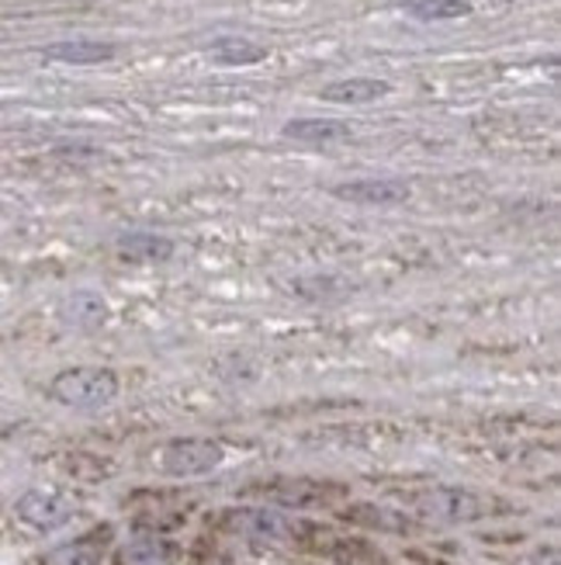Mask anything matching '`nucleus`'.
I'll list each match as a JSON object with an SVG mask.
<instances>
[{
    "instance_id": "4",
    "label": "nucleus",
    "mask_w": 561,
    "mask_h": 565,
    "mask_svg": "<svg viewBox=\"0 0 561 565\" xmlns=\"http://www.w3.org/2000/svg\"><path fill=\"white\" fill-rule=\"evenodd\" d=\"M73 513H77V503L60 489H29L14 503V518L32 531H56L73 521Z\"/></svg>"
},
{
    "instance_id": "9",
    "label": "nucleus",
    "mask_w": 561,
    "mask_h": 565,
    "mask_svg": "<svg viewBox=\"0 0 561 565\" xmlns=\"http://www.w3.org/2000/svg\"><path fill=\"white\" fill-rule=\"evenodd\" d=\"M108 542H111V527L90 531L84 537H73V542L53 548L42 558V565H101Z\"/></svg>"
},
{
    "instance_id": "5",
    "label": "nucleus",
    "mask_w": 561,
    "mask_h": 565,
    "mask_svg": "<svg viewBox=\"0 0 561 565\" xmlns=\"http://www.w3.org/2000/svg\"><path fill=\"white\" fill-rule=\"evenodd\" d=\"M333 199L364 205V209H392L412 199V188L406 181L392 178H364V181H347L333 188Z\"/></svg>"
},
{
    "instance_id": "1",
    "label": "nucleus",
    "mask_w": 561,
    "mask_h": 565,
    "mask_svg": "<svg viewBox=\"0 0 561 565\" xmlns=\"http://www.w3.org/2000/svg\"><path fill=\"white\" fill-rule=\"evenodd\" d=\"M121 392V382L111 367H94V364H84V367H66L53 379L48 385V396H53L60 406H69V409H101V406H111Z\"/></svg>"
},
{
    "instance_id": "2",
    "label": "nucleus",
    "mask_w": 561,
    "mask_h": 565,
    "mask_svg": "<svg viewBox=\"0 0 561 565\" xmlns=\"http://www.w3.org/2000/svg\"><path fill=\"white\" fill-rule=\"evenodd\" d=\"M409 507L427 521H441V524H472L482 521L485 513H493V500H485L472 489H457V486H436V489H420V493L409 497Z\"/></svg>"
},
{
    "instance_id": "15",
    "label": "nucleus",
    "mask_w": 561,
    "mask_h": 565,
    "mask_svg": "<svg viewBox=\"0 0 561 565\" xmlns=\"http://www.w3.org/2000/svg\"><path fill=\"white\" fill-rule=\"evenodd\" d=\"M402 11L417 21H457L472 14V4L468 0H406Z\"/></svg>"
},
{
    "instance_id": "13",
    "label": "nucleus",
    "mask_w": 561,
    "mask_h": 565,
    "mask_svg": "<svg viewBox=\"0 0 561 565\" xmlns=\"http://www.w3.org/2000/svg\"><path fill=\"white\" fill-rule=\"evenodd\" d=\"M229 524L242 534H257V537H295L299 534V524H291L274 510H239V513H229Z\"/></svg>"
},
{
    "instance_id": "10",
    "label": "nucleus",
    "mask_w": 561,
    "mask_h": 565,
    "mask_svg": "<svg viewBox=\"0 0 561 565\" xmlns=\"http://www.w3.org/2000/svg\"><path fill=\"white\" fill-rule=\"evenodd\" d=\"M339 493L333 486H323V482H312V479H281V482H271L263 486V497L274 500L281 507H320V503H330V497Z\"/></svg>"
},
{
    "instance_id": "12",
    "label": "nucleus",
    "mask_w": 561,
    "mask_h": 565,
    "mask_svg": "<svg viewBox=\"0 0 561 565\" xmlns=\"http://www.w3.org/2000/svg\"><path fill=\"white\" fill-rule=\"evenodd\" d=\"M118 257L129 264H163L174 257V239L157 233H129L118 239Z\"/></svg>"
},
{
    "instance_id": "3",
    "label": "nucleus",
    "mask_w": 561,
    "mask_h": 565,
    "mask_svg": "<svg viewBox=\"0 0 561 565\" xmlns=\"http://www.w3.org/2000/svg\"><path fill=\"white\" fill-rule=\"evenodd\" d=\"M226 458V448L212 437H181L160 451V469L174 479H194L215 472Z\"/></svg>"
},
{
    "instance_id": "16",
    "label": "nucleus",
    "mask_w": 561,
    "mask_h": 565,
    "mask_svg": "<svg viewBox=\"0 0 561 565\" xmlns=\"http://www.w3.org/2000/svg\"><path fill=\"white\" fill-rule=\"evenodd\" d=\"M163 562H166V545L157 542V537H132L118 555V565H163Z\"/></svg>"
},
{
    "instance_id": "14",
    "label": "nucleus",
    "mask_w": 561,
    "mask_h": 565,
    "mask_svg": "<svg viewBox=\"0 0 561 565\" xmlns=\"http://www.w3.org/2000/svg\"><path fill=\"white\" fill-rule=\"evenodd\" d=\"M208 56L218 66H253V63L267 60V45H260L253 39H242V35H223L212 42Z\"/></svg>"
},
{
    "instance_id": "7",
    "label": "nucleus",
    "mask_w": 561,
    "mask_h": 565,
    "mask_svg": "<svg viewBox=\"0 0 561 565\" xmlns=\"http://www.w3.org/2000/svg\"><path fill=\"white\" fill-rule=\"evenodd\" d=\"M281 136L305 142V146H333V142L354 139V126L336 121V118H291L281 129Z\"/></svg>"
},
{
    "instance_id": "6",
    "label": "nucleus",
    "mask_w": 561,
    "mask_h": 565,
    "mask_svg": "<svg viewBox=\"0 0 561 565\" xmlns=\"http://www.w3.org/2000/svg\"><path fill=\"white\" fill-rule=\"evenodd\" d=\"M42 56L48 63H66V66H97V63H111L118 56V45L97 39H69V42L45 45Z\"/></svg>"
},
{
    "instance_id": "8",
    "label": "nucleus",
    "mask_w": 561,
    "mask_h": 565,
    "mask_svg": "<svg viewBox=\"0 0 561 565\" xmlns=\"http://www.w3.org/2000/svg\"><path fill=\"white\" fill-rule=\"evenodd\" d=\"M60 316H63V323L73 327V330H101L108 323V302H105V295H97V291H73L63 299L60 306Z\"/></svg>"
},
{
    "instance_id": "11",
    "label": "nucleus",
    "mask_w": 561,
    "mask_h": 565,
    "mask_svg": "<svg viewBox=\"0 0 561 565\" xmlns=\"http://www.w3.org/2000/svg\"><path fill=\"white\" fill-rule=\"evenodd\" d=\"M388 94H392V84L378 77H347V81H333L320 90V97L330 105H371Z\"/></svg>"
}]
</instances>
